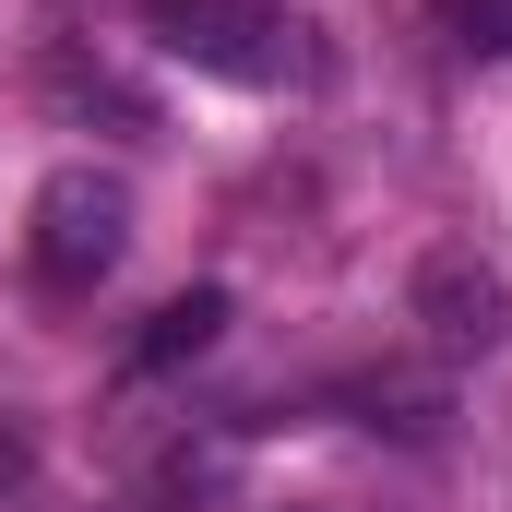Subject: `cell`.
<instances>
[{"mask_svg":"<svg viewBox=\"0 0 512 512\" xmlns=\"http://www.w3.org/2000/svg\"><path fill=\"white\" fill-rule=\"evenodd\" d=\"M120 262H131V179L96 167V155L48 167L36 203H24V274H36L48 298H96Z\"/></svg>","mask_w":512,"mask_h":512,"instance_id":"1","label":"cell"},{"mask_svg":"<svg viewBox=\"0 0 512 512\" xmlns=\"http://www.w3.org/2000/svg\"><path fill=\"white\" fill-rule=\"evenodd\" d=\"M143 36H155L167 60L215 72V84H298V72H310L298 24H286L274 0H143Z\"/></svg>","mask_w":512,"mask_h":512,"instance_id":"2","label":"cell"},{"mask_svg":"<svg viewBox=\"0 0 512 512\" xmlns=\"http://www.w3.org/2000/svg\"><path fill=\"white\" fill-rule=\"evenodd\" d=\"M405 322H417L441 358H489V346L512 334V286H501V262H477L465 239L417 251V274H405Z\"/></svg>","mask_w":512,"mask_h":512,"instance_id":"3","label":"cell"},{"mask_svg":"<svg viewBox=\"0 0 512 512\" xmlns=\"http://www.w3.org/2000/svg\"><path fill=\"white\" fill-rule=\"evenodd\" d=\"M48 96H60L72 120H96V108H108L120 131H155V96H143L131 72H108L96 48H48Z\"/></svg>","mask_w":512,"mask_h":512,"instance_id":"4","label":"cell"},{"mask_svg":"<svg viewBox=\"0 0 512 512\" xmlns=\"http://www.w3.org/2000/svg\"><path fill=\"white\" fill-rule=\"evenodd\" d=\"M227 334V286H191V298H167L155 322H143V346H131V370H179V358H203Z\"/></svg>","mask_w":512,"mask_h":512,"instance_id":"5","label":"cell"},{"mask_svg":"<svg viewBox=\"0 0 512 512\" xmlns=\"http://www.w3.org/2000/svg\"><path fill=\"white\" fill-rule=\"evenodd\" d=\"M429 24H441L465 60H512V0H429Z\"/></svg>","mask_w":512,"mask_h":512,"instance_id":"6","label":"cell"},{"mask_svg":"<svg viewBox=\"0 0 512 512\" xmlns=\"http://www.w3.org/2000/svg\"><path fill=\"white\" fill-rule=\"evenodd\" d=\"M24 477H36V441H24V429L0 417V489H24Z\"/></svg>","mask_w":512,"mask_h":512,"instance_id":"7","label":"cell"},{"mask_svg":"<svg viewBox=\"0 0 512 512\" xmlns=\"http://www.w3.org/2000/svg\"><path fill=\"white\" fill-rule=\"evenodd\" d=\"M286 512H310V501H286Z\"/></svg>","mask_w":512,"mask_h":512,"instance_id":"8","label":"cell"}]
</instances>
